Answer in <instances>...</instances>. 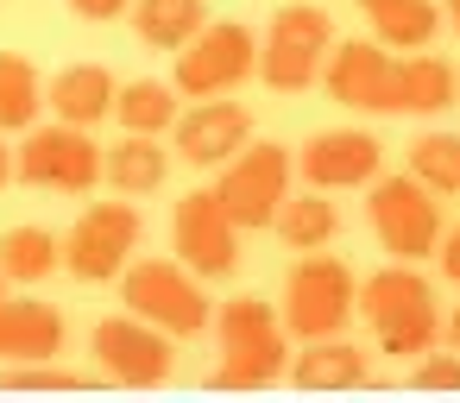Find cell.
I'll return each mask as SVG.
<instances>
[{"instance_id": "5b68a950", "label": "cell", "mask_w": 460, "mask_h": 403, "mask_svg": "<svg viewBox=\"0 0 460 403\" xmlns=\"http://www.w3.org/2000/svg\"><path fill=\"white\" fill-rule=\"evenodd\" d=\"M334 51V20L322 7H278L259 39V83L278 95H303Z\"/></svg>"}, {"instance_id": "9c48e42d", "label": "cell", "mask_w": 460, "mask_h": 403, "mask_svg": "<svg viewBox=\"0 0 460 403\" xmlns=\"http://www.w3.org/2000/svg\"><path fill=\"white\" fill-rule=\"evenodd\" d=\"M13 177L58 189V196H89L102 183V145L89 139V127H26L20 152H13Z\"/></svg>"}, {"instance_id": "d590c367", "label": "cell", "mask_w": 460, "mask_h": 403, "mask_svg": "<svg viewBox=\"0 0 460 403\" xmlns=\"http://www.w3.org/2000/svg\"><path fill=\"white\" fill-rule=\"evenodd\" d=\"M454 95H460V76H454Z\"/></svg>"}, {"instance_id": "1f68e13d", "label": "cell", "mask_w": 460, "mask_h": 403, "mask_svg": "<svg viewBox=\"0 0 460 403\" xmlns=\"http://www.w3.org/2000/svg\"><path fill=\"white\" fill-rule=\"evenodd\" d=\"M7 177H13V152H7V133H0V189H7Z\"/></svg>"}, {"instance_id": "8992f818", "label": "cell", "mask_w": 460, "mask_h": 403, "mask_svg": "<svg viewBox=\"0 0 460 403\" xmlns=\"http://www.w3.org/2000/svg\"><path fill=\"white\" fill-rule=\"evenodd\" d=\"M366 221L378 233V246L397 258V265H416L441 246V202L429 183H416L410 171L403 177H372V202H366Z\"/></svg>"}, {"instance_id": "9a60e30c", "label": "cell", "mask_w": 460, "mask_h": 403, "mask_svg": "<svg viewBox=\"0 0 460 403\" xmlns=\"http://www.w3.org/2000/svg\"><path fill=\"white\" fill-rule=\"evenodd\" d=\"M378 164H385V145L359 127H328L296 152V171L309 189H359L378 177Z\"/></svg>"}, {"instance_id": "2e32d148", "label": "cell", "mask_w": 460, "mask_h": 403, "mask_svg": "<svg viewBox=\"0 0 460 403\" xmlns=\"http://www.w3.org/2000/svg\"><path fill=\"white\" fill-rule=\"evenodd\" d=\"M64 353V315L32 296H0V365H26V359H58Z\"/></svg>"}, {"instance_id": "484cf974", "label": "cell", "mask_w": 460, "mask_h": 403, "mask_svg": "<svg viewBox=\"0 0 460 403\" xmlns=\"http://www.w3.org/2000/svg\"><path fill=\"white\" fill-rule=\"evenodd\" d=\"M45 108V83L20 51H0V133H26Z\"/></svg>"}, {"instance_id": "7c38bea8", "label": "cell", "mask_w": 460, "mask_h": 403, "mask_svg": "<svg viewBox=\"0 0 460 403\" xmlns=\"http://www.w3.org/2000/svg\"><path fill=\"white\" fill-rule=\"evenodd\" d=\"M171 246H177V258H183L202 284L234 277V265H240V227H234V215L221 208L215 189H190V196L177 202V215H171Z\"/></svg>"}, {"instance_id": "277c9868", "label": "cell", "mask_w": 460, "mask_h": 403, "mask_svg": "<svg viewBox=\"0 0 460 403\" xmlns=\"http://www.w3.org/2000/svg\"><path fill=\"white\" fill-rule=\"evenodd\" d=\"M353 296H359V284H353V271H347L341 258L303 252V258L290 265V277H284L278 321H284V334H296V340H328V334H341V328L353 321Z\"/></svg>"}, {"instance_id": "d4e9b609", "label": "cell", "mask_w": 460, "mask_h": 403, "mask_svg": "<svg viewBox=\"0 0 460 403\" xmlns=\"http://www.w3.org/2000/svg\"><path fill=\"white\" fill-rule=\"evenodd\" d=\"M58 265H64L58 233H45V227H7L0 233V271H7V284H45Z\"/></svg>"}, {"instance_id": "30bf717a", "label": "cell", "mask_w": 460, "mask_h": 403, "mask_svg": "<svg viewBox=\"0 0 460 403\" xmlns=\"http://www.w3.org/2000/svg\"><path fill=\"white\" fill-rule=\"evenodd\" d=\"M290 171H296V158H290L284 145H271V139L240 145V152L227 158V171H221L215 196H221V208L234 215V227H240V233H246V227H271L278 202L290 196Z\"/></svg>"}, {"instance_id": "83f0119b", "label": "cell", "mask_w": 460, "mask_h": 403, "mask_svg": "<svg viewBox=\"0 0 460 403\" xmlns=\"http://www.w3.org/2000/svg\"><path fill=\"white\" fill-rule=\"evenodd\" d=\"M89 372H70L64 359H26V365H0V390H89Z\"/></svg>"}, {"instance_id": "52a82bcc", "label": "cell", "mask_w": 460, "mask_h": 403, "mask_svg": "<svg viewBox=\"0 0 460 403\" xmlns=\"http://www.w3.org/2000/svg\"><path fill=\"white\" fill-rule=\"evenodd\" d=\"M89 353H95V372H102L108 384H120V390H158V384H171V372H177L171 334L152 328V321H139L133 309L95 321Z\"/></svg>"}, {"instance_id": "44dd1931", "label": "cell", "mask_w": 460, "mask_h": 403, "mask_svg": "<svg viewBox=\"0 0 460 403\" xmlns=\"http://www.w3.org/2000/svg\"><path fill=\"white\" fill-rule=\"evenodd\" d=\"M271 233H278L290 252H322V246L341 233V215H334L328 189H309V183H303V196H284V202H278Z\"/></svg>"}, {"instance_id": "8fae6325", "label": "cell", "mask_w": 460, "mask_h": 403, "mask_svg": "<svg viewBox=\"0 0 460 403\" xmlns=\"http://www.w3.org/2000/svg\"><path fill=\"white\" fill-rule=\"evenodd\" d=\"M139 246V208L133 202H89L76 215V227L64 233V271L83 284H108L127 271Z\"/></svg>"}, {"instance_id": "f1b7e54d", "label": "cell", "mask_w": 460, "mask_h": 403, "mask_svg": "<svg viewBox=\"0 0 460 403\" xmlns=\"http://www.w3.org/2000/svg\"><path fill=\"white\" fill-rule=\"evenodd\" d=\"M410 390H460V353H422L410 372Z\"/></svg>"}, {"instance_id": "ba28073f", "label": "cell", "mask_w": 460, "mask_h": 403, "mask_svg": "<svg viewBox=\"0 0 460 403\" xmlns=\"http://www.w3.org/2000/svg\"><path fill=\"white\" fill-rule=\"evenodd\" d=\"M252 76H259V39L240 20H215V26L202 20V32L177 51V95H190V101L234 95Z\"/></svg>"}, {"instance_id": "ac0fdd59", "label": "cell", "mask_w": 460, "mask_h": 403, "mask_svg": "<svg viewBox=\"0 0 460 403\" xmlns=\"http://www.w3.org/2000/svg\"><path fill=\"white\" fill-rule=\"evenodd\" d=\"M114 95H120V83H114L102 64H70V70L51 76L45 108H58L64 127H95V120L114 114Z\"/></svg>"}, {"instance_id": "f546056e", "label": "cell", "mask_w": 460, "mask_h": 403, "mask_svg": "<svg viewBox=\"0 0 460 403\" xmlns=\"http://www.w3.org/2000/svg\"><path fill=\"white\" fill-rule=\"evenodd\" d=\"M70 7H76V20H95V26H108V20H120V13L133 7V0H70Z\"/></svg>"}, {"instance_id": "d6986e66", "label": "cell", "mask_w": 460, "mask_h": 403, "mask_svg": "<svg viewBox=\"0 0 460 403\" xmlns=\"http://www.w3.org/2000/svg\"><path fill=\"white\" fill-rule=\"evenodd\" d=\"M366 20H372V39L385 51H429L435 32H441V7L435 0H359Z\"/></svg>"}, {"instance_id": "3957f363", "label": "cell", "mask_w": 460, "mask_h": 403, "mask_svg": "<svg viewBox=\"0 0 460 403\" xmlns=\"http://www.w3.org/2000/svg\"><path fill=\"white\" fill-rule=\"evenodd\" d=\"M120 302L139 321L164 328L171 340H196V334L215 328V302H208L202 277L183 258H139V265H127L120 271Z\"/></svg>"}, {"instance_id": "4dcf8cb0", "label": "cell", "mask_w": 460, "mask_h": 403, "mask_svg": "<svg viewBox=\"0 0 460 403\" xmlns=\"http://www.w3.org/2000/svg\"><path fill=\"white\" fill-rule=\"evenodd\" d=\"M435 258H441V271H447V277L460 284V227H454V233H441V246H435Z\"/></svg>"}, {"instance_id": "836d02e7", "label": "cell", "mask_w": 460, "mask_h": 403, "mask_svg": "<svg viewBox=\"0 0 460 403\" xmlns=\"http://www.w3.org/2000/svg\"><path fill=\"white\" fill-rule=\"evenodd\" d=\"M441 20L454 26V39H460V0H441Z\"/></svg>"}, {"instance_id": "e0dca14e", "label": "cell", "mask_w": 460, "mask_h": 403, "mask_svg": "<svg viewBox=\"0 0 460 403\" xmlns=\"http://www.w3.org/2000/svg\"><path fill=\"white\" fill-rule=\"evenodd\" d=\"M284 378L296 390H359V384H372V365L353 340L328 334V340H303V353H290Z\"/></svg>"}, {"instance_id": "7402d4cb", "label": "cell", "mask_w": 460, "mask_h": 403, "mask_svg": "<svg viewBox=\"0 0 460 403\" xmlns=\"http://www.w3.org/2000/svg\"><path fill=\"white\" fill-rule=\"evenodd\" d=\"M454 108V64L435 51L397 57V114H441Z\"/></svg>"}, {"instance_id": "5bb4252c", "label": "cell", "mask_w": 460, "mask_h": 403, "mask_svg": "<svg viewBox=\"0 0 460 403\" xmlns=\"http://www.w3.org/2000/svg\"><path fill=\"white\" fill-rule=\"evenodd\" d=\"M252 139V114L240 108V101H196L190 114H177V127H171V152H177V164H190V171H208V164H227L240 145Z\"/></svg>"}, {"instance_id": "6da1fadb", "label": "cell", "mask_w": 460, "mask_h": 403, "mask_svg": "<svg viewBox=\"0 0 460 403\" xmlns=\"http://www.w3.org/2000/svg\"><path fill=\"white\" fill-rule=\"evenodd\" d=\"M215 346H221V365L208 372L215 390H271L290 365V334L278 309L259 296L215 302Z\"/></svg>"}, {"instance_id": "603a6c76", "label": "cell", "mask_w": 460, "mask_h": 403, "mask_svg": "<svg viewBox=\"0 0 460 403\" xmlns=\"http://www.w3.org/2000/svg\"><path fill=\"white\" fill-rule=\"evenodd\" d=\"M133 32L152 51H183L202 32V0H133Z\"/></svg>"}, {"instance_id": "7a4b0ae2", "label": "cell", "mask_w": 460, "mask_h": 403, "mask_svg": "<svg viewBox=\"0 0 460 403\" xmlns=\"http://www.w3.org/2000/svg\"><path fill=\"white\" fill-rule=\"evenodd\" d=\"M353 309L372 321L378 346L397 353V359H422L435 340H441V309H435V290L429 277H416V265H385L372 277H359V296Z\"/></svg>"}, {"instance_id": "4316f807", "label": "cell", "mask_w": 460, "mask_h": 403, "mask_svg": "<svg viewBox=\"0 0 460 403\" xmlns=\"http://www.w3.org/2000/svg\"><path fill=\"white\" fill-rule=\"evenodd\" d=\"M410 177L435 196H460V133H422L410 145Z\"/></svg>"}, {"instance_id": "cb8c5ba5", "label": "cell", "mask_w": 460, "mask_h": 403, "mask_svg": "<svg viewBox=\"0 0 460 403\" xmlns=\"http://www.w3.org/2000/svg\"><path fill=\"white\" fill-rule=\"evenodd\" d=\"M177 101H183L177 83H152V76H146V83H120V95H114V120H120L127 133H152V139H158V133L177 127V114H183Z\"/></svg>"}, {"instance_id": "4fadbf2b", "label": "cell", "mask_w": 460, "mask_h": 403, "mask_svg": "<svg viewBox=\"0 0 460 403\" xmlns=\"http://www.w3.org/2000/svg\"><path fill=\"white\" fill-rule=\"evenodd\" d=\"M322 83L341 108L353 114H397V57L378 39H347L328 51Z\"/></svg>"}, {"instance_id": "ffe728a7", "label": "cell", "mask_w": 460, "mask_h": 403, "mask_svg": "<svg viewBox=\"0 0 460 403\" xmlns=\"http://www.w3.org/2000/svg\"><path fill=\"white\" fill-rule=\"evenodd\" d=\"M102 177H108L120 196H152V189L171 177V152H164L152 133H127L120 145L102 152Z\"/></svg>"}, {"instance_id": "d6a6232c", "label": "cell", "mask_w": 460, "mask_h": 403, "mask_svg": "<svg viewBox=\"0 0 460 403\" xmlns=\"http://www.w3.org/2000/svg\"><path fill=\"white\" fill-rule=\"evenodd\" d=\"M441 334H447V346H454V353H460V309H454V315H447V321H441Z\"/></svg>"}, {"instance_id": "e575fe53", "label": "cell", "mask_w": 460, "mask_h": 403, "mask_svg": "<svg viewBox=\"0 0 460 403\" xmlns=\"http://www.w3.org/2000/svg\"><path fill=\"white\" fill-rule=\"evenodd\" d=\"M0 296H7V271H0Z\"/></svg>"}]
</instances>
